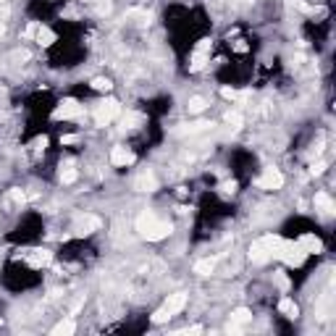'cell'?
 <instances>
[{
  "label": "cell",
  "instance_id": "cell-19",
  "mask_svg": "<svg viewBox=\"0 0 336 336\" xmlns=\"http://www.w3.org/2000/svg\"><path fill=\"white\" fill-rule=\"evenodd\" d=\"M79 228H82L79 234H92V231L100 228V221H97V218H84L82 224H79Z\"/></svg>",
  "mask_w": 336,
  "mask_h": 336
},
{
  "label": "cell",
  "instance_id": "cell-5",
  "mask_svg": "<svg viewBox=\"0 0 336 336\" xmlns=\"http://www.w3.org/2000/svg\"><path fill=\"white\" fill-rule=\"evenodd\" d=\"M82 113V105L74 100V97H66V100L58 103V108L53 111V118L56 121H68V118H76Z\"/></svg>",
  "mask_w": 336,
  "mask_h": 336
},
{
  "label": "cell",
  "instance_id": "cell-13",
  "mask_svg": "<svg viewBox=\"0 0 336 336\" xmlns=\"http://www.w3.org/2000/svg\"><path fill=\"white\" fill-rule=\"evenodd\" d=\"M213 271H216V260L213 257H205V260L195 263V273H200V276H210Z\"/></svg>",
  "mask_w": 336,
  "mask_h": 336
},
{
  "label": "cell",
  "instance_id": "cell-27",
  "mask_svg": "<svg viewBox=\"0 0 336 336\" xmlns=\"http://www.w3.org/2000/svg\"><path fill=\"white\" fill-rule=\"evenodd\" d=\"M323 171H326V163H323V160H318V163L310 166V173H312V176H320Z\"/></svg>",
  "mask_w": 336,
  "mask_h": 336
},
{
  "label": "cell",
  "instance_id": "cell-14",
  "mask_svg": "<svg viewBox=\"0 0 336 336\" xmlns=\"http://www.w3.org/2000/svg\"><path fill=\"white\" fill-rule=\"evenodd\" d=\"M74 331H76V323L68 318V320H60V323L53 328V336H71Z\"/></svg>",
  "mask_w": 336,
  "mask_h": 336
},
{
  "label": "cell",
  "instance_id": "cell-23",
  "mask_svg": "<svg viewBox=\"0 0 336 336\" xmlns=\"http://www.w3.org/2000/svg\"><path fill=\"white\" fill-rule=\"evenodd\" d=\"M60 181H63V184H74V181H76V168L66 166L63 171H60Z\"/></svg>",
  "mask_w": 336,
  "mask_h": 336
},
{
  "label": "cell",
  "instance_id": "cell-9",
  "mask_svg": "<svg viewBox=\"0 0 336 336\" xmlns=\"http://www.w3.org/2000/svg\"><path fill=\"white\" fill-rule=\"evenodd\" d=\"M297 244H300L308 255H318V252H323V242H320L318 236H312V234H302Z\"/></svg>",
  "mask_w": 336,
  "mask_h": 336
},
{
  "label": "cell",
  "instance_id": "cell-24",
  "mask_svg": "<svg viewBox=\"0 0 336 336\" xmlns=\"http://www.w3.org/2000/svg\"><path fill=\"white\" fill-rule=\"evenodd\" d=\"M226 124L228 126H231V129H242V113H228V116H226Z\"/></svg>",
  "mask_w": 336,
  "mask_h": 336
},
{
  "label": "cell",
  "instance_id": "cell-21",
  "mask_svg": "<svg viewBox=\"0 0 336 336\" xmlns=\"http://www.w3.org/2000/svg\"><path fill=\"white\" fill-rule=\"evenodd\" d=\"M111 79H105V76H97V79H92V89H97V92H111Z\"/></svg>",
  "mask_w": 336,
  "mask_h": 336
},
{
  "label": "cell",
  "instance_id": "cell-22",
  "mask_svg": "<svg viewBox=\"0 0 336 336\" xmlns=\"http://www.w3.org/2000/svg\"><path fill=\"white\" fill-rule=\"evenodd\" d=\"M187 108H189V113H202L205 108H208V103H205V97H192Z\"/></svg>",
  "mask_w": 336,
  "mask_h": 336
},
{
  "label": "cell",
  "instance_id": "cell-15",
  "mask_svg": "<svg viewBox=\"0 0 336 336\" xmlns=\"http://www.w3.org/2000/svg\"><path fill=\"white\" fill-rule=\"evenodd\" d=\"M34 255H29V260H32V265H50L53 263V255L48 250H32Z\"/></svg>",
  "mask_w": 336,
  "mask_h": 336
},
{
  "label": "cell",
  "instance_id": "cell-12",
  "mask_svg": "<svg viewBox=\"0 0 336 336\" xmlns=\"http://www.w3.org/2000/svg\"><path fill=\"white\" fill-rule=\"evenodd\" d=\"M37 42H40L42 45V48H48V45H53V42H56V32H50V29L48 27H37Z\"/></svg>",
  "mask_w": 336,
  "mask_h": 336
},
{
  "label": "cell",
  "instance_id": "cell-2",
  "mask_svg": "<svg viewBox=\"0 0 336 336\" xmlns=\"http://www.w3.org/2000/svg\"><path fill=\"white\" fill-rule=\"evenodd\" d=\"M273 257L284 260L286 265H294V268H300V265L305 263V257H308V252H305L300 244H292V242H284V239H281V244L276 247V252H273Z\"/></svg>",
  "mask_w": 336,
  "mask_h": 336
},
{
  "label": "cell",
  "instance_id": "cell-32",
  "mask_svg": "<svg viewBox=\"0 0 336 336\" xmlns=\"http://www.w3.org/2000/svg\"><path fill=\"white\" fill-rule=\"evenodd\" d=\"M76 142V134H66V137H60V144H74Z\"/></svg>",
  "mask_w": 336,
  "mask_h": 336
},
{
  "label": "cell",
  "instance_id": "cell-20",
  "mask_svg": "<svg viewBox=\"0 0 336 336\" xmlns=\"http://www.w3.org/2000/svg\"><path fill=\"white\" fill-rule=\"evenodd\" d=\"M252 315H250V310L247 308H239V310H234V315H231V323L234 326H242V323H247Z\"/></svg>",
  "mask_w": 336,
  "mask_h": 336
},
{
  "label": "cell",
  "instance_id": "cell-10",
  "mask_svg": "<svg viewBox=\"0 0 336 336\" xmlns=\"http://www.w3.org/2000/svg\"><path fill=\"white\" fill-rule=\"evenodd\" d=\"M250 260H252V263H257V265H263V263H268V260H271V252L265 250L260 242H255V244L250 247Z\"/></svg>",
  "mask_w": 336,
  "mask_h": 336
},
{
  "label": "cell",
  "instance_id": "cell-33",
  "mask_svg": "<svg viewBox=\"0 0 336 336\" xmlns=\"http://www.w3.org/2000/svg\"><path fill=\"white\" fill-rule=\"evenodd\" d=\"M3 32H5V27H3V24H0V34H3Z\"/></svg>",
  "mask_w": 336,
  "mask_h": 336
},
{
  "label": "cell",
  "instance_id": "cell-18",
  "mask_svg": "<svg viewBox=\"0 0 336 336\" xmlns=\"http://www.w3.org/2000/svg\"><path fill=\"white\" fill-rule=\"evenodd\" d=\"M208 126H213V124H208V121H197V124H184V129H176L179 134H197V132H205Z\"/></svg>",
  "mask_w": 336,
  "mask_h": 336
},
{
  "label": "cell",
  "instance_id": "cell-28",
  "mask_svg": "<svg viewBox=\"0 0 336 336\" xmlns=\"http://www.w3.org/2000/svg\"><path fill=\"white\" fill-rule=\"evenodd\" d=\"M276 284H279L281 289H289V279L284 276V271H276Z\"/></svg>",
  "mask_w": 336,
  "mask_h": 336
},
{
  "label": "cell",
  "instance_id": "cell-3",
  "mask_svg": "<svg viewBox=\"0 0 336 336\" xmlns=\"http://www.w3.org/2000/svg\"><path fill=\"white\" fill-rule=\"evenodd\" d=\"M184 305H187V294H181V292H179V294H171V297L166 300L163 308L152 312V323H166V320L173 318L179 310H184Z\"/></svg>",
  "mask_w": 336,
  "mask_h": 336
},
{
  "label": "cell",
  "instance_id": "cell-34",
  "mask_svg": "<svg viewBox=\"0 0 336 336\" xmlns=\"http://www.w3.org/2000/svg\"><path fill=\"white\" fill-rule=\"evenodd\" d=\"M0 3H3V0H0Z\"/></svg>",
  "mask_w": 336,
  "mask_h": 336
},
{
  "label": "cell",
  "instance_id": "cell-11",
  "mask_svg": "<svg viewBox=\"0 0 336 336\" xmlns=\"http://www.w3.org/2000/svg\"><path fill=\"white\" fill-rule=\"evenodd\" d=\"M315 208L323 213V216H331V213H334V200L326 192H318L315 195Z\"/></svg>",
  "mask_w": 336,
  "mask_h": 336
},
{
  "label": "cell",
  "instance_id": "cell-6",
  "mask_svg": "<svg viewBox=\"0 0 336 336\" xmlns=\"http://www.w3.org/2000/svg\"><path fill=\"white\" fill-rule=\"evenodd\" d=\"M255 184L260 189H281V187H284V176H281L276 168H265L260 176H257Z\"/></svg>",
  "mask_w": 336,
  "mask_h": 336
},
{
  "label": "cell",
  "instance_id": "cell-30",
  "mask_svg": "<svg viewBox=\"0 0 336 336\" xmlns=\"http://www.w3.org/2000/svg\"><path fill=\"white\" fill-rule=\"evenodd\" d=\"M187 334H202V326H192V328H184V331H176V336H187Z\"/></svg>",
  "mask_w": 336,
  "mask_h": 336
},
{
  "label": "cell",
  "instance_id": "cell-8",
  "mask_svg": "<svg viewBox=\"0 0 336 336\" xmlns=\"http://www.w3.org/2000/svg\"><path fill=\"white\" fill-rule=\"evenodd\" d=\"M134 189H137V192H155V189H158L155 173H152V171H142L140 176L134 179Z\"/></svg>",
  "mask_w": 336,
  "mask_h": 336
},
{
  "label": "cell",
  "instance_id": "cell-31",
  "mask_svg": "<svg viewBox=\"0 0 336 336\" xmlns=\"http://www.w3.org/2000/svg\"><path fill=\"white\" fill-rule=\"evenodd\" d=\"M297 8L305 11V13H320V8H312V5H308V3H297Z\"/></svg>",
  "mask_w": 336,
  "mask_h": 336
},
{
  "label": "cell",
  "instance_id": "cell-4",
  "mask_svg": "<svg viewBox=\"0 0 336 336\" xmlns=\"http://www.w3.org/2000/svg\"><path fill=\"white\" fill-rule=\"evenodd\" d=\"M121 113V105L118 100H113V97H108V100H103L100 105L95 108V124L97 126H108L113 118H116Z\"/></svg>",
  "mask_w": 336,
  "mask_h": 336
},
{
  "label": "cell",
  "instance_id": "cell-16",
  "mask_svg": "<svg viewBox=\"0 0 336 336\" xmlns=\"http://www.w3.org/2000/svg\"><path fill=\"white\" fill-rule=\"evenodd\" d=\"M279 310L284 312L286 318H297V315H300V308H297V305H294L292 300H289V297H284V300L279 302Z\"/></svg>",
  "mask_w": 336,
  "mask_h": 336
},
{
  "label": "cell",
  "instance_id": "cell-1",
  "mask_svg": "<svg viewBox=\"0 0 336 336\" xmlns=\"http://www.w3.org/2000/svg\"><path fill=\"white\" fill-rule=\"evenodd\" d=\"M137 231H140V236H144L147 242H160L166 239L168 234H171V224L163 218H158L155 213L144 210L140 218H137Z\"/></svg>",
  "mask_w": 336,
  "mask_h": 336
},
{
  "label": "cell",
  "instance_id": "cell-29",
  "mask_svg": "<svg viewBox=\"0 0 336 336\" xmlns=\"http://www.w3.org/2000/svg\"><path fill=\"white\" fill-rule=\"evenodd\" d=\"M221 95H224L226 100H236V97H239V92H236V89H231V87H224V89H221Z\"/></svg>",
  "mask_w": 336,
  "mask_h": 336
},
{
  "label": "cell",
  "instance_id": "cell-25",
  "mask_svg": "<svg viewBox=\"0 0 336 336\" xmlns=\"http://www.w3.org/2000/svg\"><path fill=\"white\" fill-rule=\"evenodd\" d=\"M11 200L19 202V205H24V202H27V195L21 192V189H11Z\"/></svg>",
  "mask_w": 336,
  "mask_h": 336
},
{
  "label": "cell",
  "instance_id": "cell-17",
  "mask_svg": "<svg viewBox=\"0 0 336 336\" xmlns=\"http://www.w3.org/2000/svg\"><path fill=\"white\" fill-rule=\"evenodd\" d=\"M205 63H208V53H202V50H195V56H192V63H189V71H202Z\"/></svg>",
  "mask_w": 336,
  "mask_h": 336
},
{
  "label": "cell",
  "instance_id": "cell-7",
  "mask_svg": "<svg viewBox=\"0 0 336 336\" xmlns=\"http://www.w3.org/2000/svg\"><path fill=\"white\" fill-rule=\"evenodd\" d=\"M137 160V155L129 147H124V144H118V147L111 150V163L113 166H132Z\"/></svg>",
  "mask_w": 336,
  "mask_h": 336
},
{
  "label": "cell",
  "instance_id": "cell-26",
  "mask_svg": "<svg viewBox=\"0 0 336 336\" xmlns=\"http://www.w3.org/2000/svg\"><path fill=\"white\" fill-rule=\"evenodd\" d=\"M221 192L224 195H234L236 192V181L231 179V181H224V184H221Z\"/></svg>",
  "mask_w": 336,
  "mask_h": 336
}]
</instances>
